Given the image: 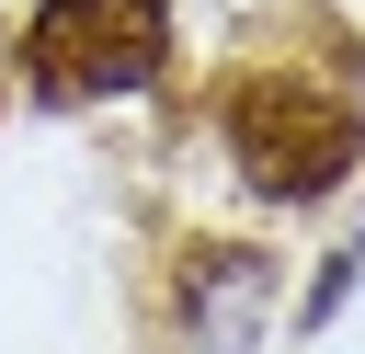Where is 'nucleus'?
<instances>
[{"label": "nucleus", "instance_id": "f03ea898", "mask_svg": "<svg viewBox=\"0 0 365 354\" xmlns=\"http://www.w3.org/2000/svg\"><path fill=\"white\" fill-rule=\"evenodd\" d=\"M160 46H171L160 0H46L23 34V69L46 91H137L160 80Z\"/></svg>", "mask_w": 365, "mask_h": 354}, {"label": "nucleus", "instance_id": "f257e3e1", "mask_svg": "<svg viewBox=\"0 0 365 354\" xmlns=\"http://www.w3.org/2000/svg\"><path fill=\"white\" fill-rule=\"evenodd\" d=\"M228 148H240L251 194L308 206V194H331V183L354 171L365 114H354V103H331V91H308V80H251V91L228 103Z\"/></svg>", "mask_w": 365, "mask_h": 354}, {"label": "nucleus", "instance_id": "7ed1b4c3", "mask_svg": "<svg viewBox=\"0 0 365 354\" xmlns=\"http://www.w3.org/2000/svg\"><path fill=\"white\" fill-rule=\"evenodd\" d=\"M251 308H262V263H251V251H205V274H194V331H205V354H240V343H251Z\"/></svg>", "mask_w": 365, "mask_h": 354}]
</instances>
